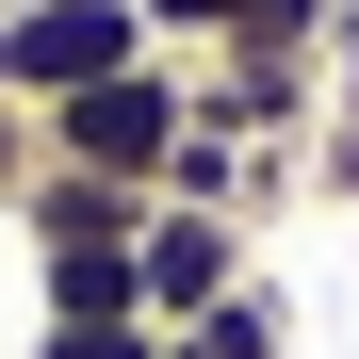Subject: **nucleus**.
Wrapping results in <instances>:
<instances>
[{
	"label": "nucleus",
	"instance_id": "10",
	"mask_svg": "<svg viewBox=\"0 0 359 359\" xmlns=\"http://www.w3.org/2000/svg\"><path fill=\"white\" fill-rule=\"evenodd\" d=\"M0 98H17V0H0Z\"/></svg>",
	"mask_w": 359,
	"mask_h": 359
},
{
	"label": "nucleus",
	"instance_id": "3",
	"mask_svg": "<svg viewBox=\"0 0 359 359\" xmlns=\"http://www.w3.org/2000/svg\"><path fill=\"white\" fill-rule=\"evenodd\" d=\"M131 262H147V327H196L212 294L262 278V229H245V212H196V196H147V245H131Z\"/></svg>",
	"mask_w": 359,
	"mask_h": 359
},
{
	"label": "nucleus",
	"instance_id": "4",
	"mask_svg": "<svg viewBox=\"0 0 359 359\" xmlns=\"http://www.w3.org/2000/svg\"><path fill=\"white\" fill-rule=\"evenodd\" d=\"M147 33L196 66V49H311V66H343L359 49V17L343 0H147Z\"/></svg>",
	"mask_w": 359,
	"mask_h": 359
},
{
	"label": "nucleus",
	"instance_id": "6",
	"mask_svg": "<svg viewBox=\"0 0 359 359\" xmlns=\"http://www.w3.org/2000/svg\"><path fill=\"white\" fill-rule=\"evenodd\" d=\"M33 327H147L131 245H33Z\"/></svg>",
	"mask_w": 359,
	"mask_h": 359
},
{
	"label": "nucleus",
	"instance_id": "8",
	"mask_svg": "<svg viewBox=\"0 0 359 359\" xmlns=\"http://www.w3.org/2000/svg\"><path fill=\"white\" fill-rule=\"evenodd\" d=\"M33 359H163V327H33Z\"/></svg>",
	"mask_w": 359,
	"mask_h": 359
},
{
	"label": "nucleus",
	"instance_id": "1",
	"mask_svg": "<svg viewBox=\"0 0 359 359\" xmlns=\"http://www.w3.org/2000/svg\"><path fill=\"white\" fill-rule=\"evenodd\" d=\"M180 131H196V82H180V49H147L131 82H82L33 114V163H82V180H131V196H163Z\"/></svg>",
	"mask_w": 359,
	"mask_h": 359
},
{
	"label": "nucleus",
	"instance_id": "5",
	"mask_svg": "<svg viewBox=\"0 0 359 359\" xmlns=\"http://www.w3.org/2000/svg\"><path fill=\"white\" fill-rule=\"evenodd\" d=\"M0 212H17V245H147V196L131 180H82V163H33Z\"/></svg>",
	"mask_w": 359,
	"mask_h": 359
},
{
	"label": "nucleus",
	"instance_id": "9",
	"mask_svg": "<svg viewBox=\"0 0 359 359\" xmlns=\"http://www.w3.org/2000/svg\"><path fill=\"white\" fill-rule=\"evenodd\" d=\"M17 180H33V114L0 98V196H17Z\"/></svg>",
	"mask_w": 359,
	"mask_h": 359
},
{
	"label": "nucleus",
	"instance_id": "2",
	"mask_svg": "<svg viewBox=\"0 0 359 359\" xmlns=\"http://www.w3.org/2000/svg\"><path fill=\"white\" fill-rule=\"evenodd\" d=\"M147 49H163L147 0H17V114L82 98V82H131Z\"/></svg>",
	"mask_w": 359,
	"mask_h": 359
},
{
	"label": "nucleus",
	"instance_id": "7",
	"mask_svg": "<svg viewBox=\"0 0 359 359\" xmlns=\"http://www.w3.org/2000/svg\"><path fill=\"white\" fill-rule=\"evenodd\" d=\"M163 359H294V294L245 278V294H212L196 327H163Z\"/></svg>",
	"mask_w": 359,
	"mask_h": 359
}]
</instances>
